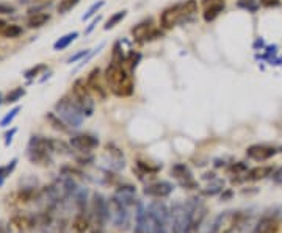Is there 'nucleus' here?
Masks as SVG:
<instances>
[{"label": "nucleus", "instance_id": "f257e3e1", "mask_svg": "<svg viewBox=\"0 0 282 233\" xmlns=\"http://www.w3.org/2000/svg\"><path fill=\"white\" fill-rule=\"evenodd\" d=\"M104 78L107 81V86L113 96L123 99L130 97L135 92V83L132 76L123 65H118L115 61H110L104 71Z\"/></svg>", "mask_w": 282, "mask_h": 233}, {"label": "nucleus", "instance_id": "f03ea898", "mask_svg": "<svg viewBox=\"0 0 282 233\" xmlns=\"http://www.w3.org/2000/svg\"><path fill=\"white\" fill-rule=\"evenodd\" d=\"M55 113L71 127V129H79L86 118L82 113V110L79 108V105L72 99V96L61 97L55 103Z\"/></svg>", "mask_w": 282, "mask_h": 233}, {"label": "nucleus", "instance_id": "7ed1b4c3", "mask_svg": "<svg viewBox=\"0 0 282 233\" xmlns=\"http://www.w3.org/2000/svg\"><path fill=\"white\" fill-rule=\"evenodd\" d=\"M72 99L75 100V103L79 105V108L82 110V113L90 118V116L94 114V108L96 103L91 97V89L86 84V78H77L72 83Z\"/></svg>", "mask_w": 282, "mask_h": 233}, {"label": "nucleus", "instance_id": "20e7f679", "mask_svg": "<svg viewBox=\"0 0 282 233\" xmlns=\"http://www.w3.org/2000/svg\"><path fill=\"white\" fill-rule=\"evenodd\" d=\"M107 208H108V221L118 229H126L130 222V213L129 208L123 205L119 200L113 196L107 200Z\"/></svg>", "mask_w": 282, "mask_h": 233}, {"label": "nucleus", "instance_id": "39448f33", "mask_svg": "<svg viewBox=\"0 0 282 233\" xmlns=\"http://www.w3.org/2000/svg\"><path fill=\"white\" fill-rule=\"evenodd\" d=\"M182 17V2L169 5L160 13V27L163 30H172L176 25H180Z\"/></svg>", "mask_w": 282, "mask_h": 233}, {"label": "nucleus", "instance_id": "423d86ee", "mask_svg": "<svg viewBox=\"0 0 282 233\" xmlns=\"http://www.w3.org/2000/svg\"><path fill=\"white\" fill-rule=\"evenodd\" d=\"M171 175L174 177L179 185L182 188H187V189H193V188H199L198 182L193 178V172L191 169L185 164V163H177L171 167Z\"/></svg>", "mask_w": 282, "mask_h": 233}, {"label": "nucleus", "instance_id": "0eeeda50", "mask_svg": "<svg viewBox=\"0 0 282 233\" xmlns=\"http://www.w3.org/2000/svg\"><path fill=\"white\" fill-rule=\"evenodd\" d=\"M102 160L107 166V169L110 171H121L126 166V160H124V155L123 152L115 147L113 144H107L105 147V152L102 155Z\"/></svg>", "mask_w": 282, "mask_h": 233}, {"label": "nucleus", "instance_id": "6e6552de", "mask_svg": "<svg viewBox=\"0 0 282 233\" xmlns=\"http://www.w3.org/2000/svg\"><path fill=\"white\" fill-rule=\"evenodd\" d=\"M69 144L72 146V149H75V151H79L82 154H90L91 151H94V149L99 147V140H97V138L93 136V135L82 133V135H74L69 140Z\"/></svg>", "mask_w": 282, "mask_h": 233}, {"label": "nucleus", "instance_id": "1a4fd4ad", "mask_svg": "<svg viewBox=\"0 0 282 233\" xmlns=\"http://www.w3.org/2000/svg\"><path fill=\"white\" fill-rule=\"evenodd\" d=\"M279 151L276 147H271L267 144H254L249 146L246 149V156L251 158L254 161H267L270 158H273Z\"/></svg>", "mask_w": 282, "mask_h": 233}, {"label": "nucleus", "instance_id": "9d476101", "mask_svg": "<svg viewBox=\"0 0 282 233\" xmlns=\"http://www.w3.org/2000/svg\"><path fill=\"white\" fill-rule=\"evenodd\" d=\"M101 76H102L101 68H94L88 74V76H86V84H88V88L91 89V92H94L101 100H105L107 96H108V92L104 88V84L101 83Z\"/></svg>", "mask_w": 282, "mask_h": 233}, {"label": "nucleus", "instance_id": "9b49d317", "mask_svg": "<svg viewBox=\"0 0 282 233\" xmlns=\"http://www.w3.org/2000/svg\"><path fill=\"white\" fill-rule=\"evenodd\" d=\"M279 229V215H265L257 222L253 233H278Z\"/></svg>", "mask_w": 282, "mask_h": 233}, {"label": "nucleus", "instance_id": "f8f14e48", "mask_svg": "<svg viewBox=\"0 0 282 233\" xmlns=\"http://www.w3.org/2000/svg\"><path fill=\"white\" fill-rule=\"evenodd\" d=\"M172 189H174V185L169 183V182H155V183H150L144 188V194L150 196V197H168Z\"/></svg>", "mask_w": 282, "mask_h": 233}, {"label": "nucleus", "instance_id": "ddd939ff", "mask_svg": "<svg viewBox=\"0 0 282 233\" xmlns=\"http://www.w3.org/2000/svg\"><path fill=\"white\" fill-rule=\"evenodd\" d=\"M135 194H137L135 186H132V185H123V186H119V188L116 189V193H115L113 196H115L123 205H126L127 208H130V207H134V205L137 204Z\"/></svg>", "mask_w": 282, "mask_h": 233}, {"label": "nucleus", "instance_id": "4468645a", "mask_svg": "<svg viewBox=\"0 0 282 233\" xmlns=\"http://www.w3.org/2000/svg\"><path fill=\"white\" fill-rule=\"evenodd\" d=\"M27 156L35 164L49 166L52 163V152L46 149H39V147H27Z\"/></svg>", "mask_w": 282, "mask_h": 233}, {"label": "nucleus", "instance_id": "2eb2a0df", "mask_svg": "<svg viewBox=\"0 0 282 233\" xmlns=\"http://www.w3.org/2000/svg\"><path fill=\"white\" fill-rule=\"evenodd\" d=\"M199 13V5L198 0H183L182 2V17H180V25L190 24L194 20L196 14Z\"/></svg>", "mask_w": 282, "mask_h": 233}, {"label": "nucleus", "instance_id": "dca6fc26", "mask_svg": "<svg viewBox=\"0 0 282 233\" xmlns=\"http://www.w3.org/2000/svg\"><path fill=\"white\" fill-rule=\"evenodd\" d=\"M154 25H155L154 17H146V19L141 20V22H138L137 25H134L132 28H130V35H132L134 41L141 42V39L146 36L147 31H150L154 28Z\"/></svg>", "mask_w": 282, "mask_h": 233}, {"label": "nucleus", "instance_id": "f3484780", "mask_svg": "<svg viewBox=\"0 0 282 233\" xmlns=\"http://www.w3.org/2000/svg\"><path fill=\"white\" fill-rule=\"evenodd\" d=\"M147 211L160 222V224L168 226V222L171 219V213H169L168 207L163 202H152L147 207Z\"/></svg>", "mask_w": 282, "mask_h": 233}, {"label": "nucleus", "instance_id": "a211bd4d", "mask_svg": "<svg viewBox=\"0 0 282 233\" xmlns=\"http://www.w3.org/2000/svg\"><path fill=\"white\" fill-rule=\"evenodd\" d=\"M226 9V2H220V3H212V5H207L204 6L202 9V20L205 24H210L213 20L218 19Z\"/></svg>", "mask_w": 282, "mask_h": 233}, {"label": "nucleus", "instance_id": "6ab92c4d", "mask_svg": "<svg viewBox=\"0 0 282 233\" xmlns=\"http://www.w3.org/2000/svg\"><path fill=\"white\" fill-rule=\"evenodd\" d=\"M273 172H275L273 166H257V167L249 169L245 175V180H248V182H259V180L267 178Z\"/></svg>", "mask_w": 282, "mask_h": 233}, {"label": "nucleus", "instance_id": "aec40b11", "mask_svg": "<svg viewBox=\"0 0 282 233\" xmlns=\"http://www.w3.org/2000/svg\"><path fill=\"white\" fill-rule=\"evenodd\" d=\"M49 20H50L49 13H33V14H30V17L27 20V27L28 28H41V27H44Z\"/></svg>", "mask_w": 282, "mask_h": 233}, {"label": "nucleus", "instance_id": "412c9836", "mask_svg": "<svg viewBox=\"0 0 282 233\" xmlns=\"http://www.w3.org/2000/svg\"><path fill=\"white\" fill-rule=\"evenodd\" d=\"M223 189H224V180L213 178L207 186L201 189V194L202 196H207V197H212V196H216L218 193H221Z\"/></svg>", "mask_w": 282, "mask_h": 233}, {"label": "nucleus", "instance_id": "4be33fe9", "mask_svg": "<svg viewBox=\"0 0 282 233\" xmlns=\"http://www.w3.org/2000/svg\"><path fill=\"white\" fill-rule=\"evenodd\" d=\"M77 38H79V31H71V33L64 35V36H61L58 41H55V44H53V50H57V52L64 50L66 47H69Z\"/></svg>", "mask_w": 282, "mask_h": 233}, {"label": "nucleus", "instance_id": "5701e85b", "mask_svg": "<svg viewBox=\"0 0 282 233\" xmlns=\"http://www.w3.org/2000/svg\"><path fill=\"white\" fill-rule=\"evenodd\" d=\"M72 227L74 230L77 232V233H85V232H88L90 227H91V221L88 216H85L83 213L77 215L74 218V222H72Z\"/></svg>", "mask_w": 282, "mask_h": 233}, {"label": "nucleus", "instance_id": "b1692460", "mask_svg": "<svg viewBox=\"0 0 282 233\" xmlns=\"http://www.w3.org/2000/svg\"><path fill=\"white\" fill-rule=\"evenodd\" d=\"M46 119L50 122V125L53 127V129L58 130V132H68L71 129V127L66 122H64L57 113H47L46 114Z\"/></svg>", "mask_w": 282, "mask_h": 233}, {"label": "nucleus", "instance_id": "393cba45", "mask_svg": "<svg viewBox=\"0 0 282 233\" xmlns=\"http://www.w3.org/2000/svg\"><path fill=\"white\" fill-rule=\"evenodd\" d=\"M127 9H121V11H116V13H113L110 17H108V20L105 22V25H104V30L105 31H108V30H112V28H115L118 24H121L123 20L127 17Z\"/></svg>", "mask_w": 282, "mask_h": 233}, {"label": "nucleus", "instance_id": "a878e982", "mask_svg": "<svg viewBox=\"0 0 282 233\" xmlns=\"http://www.w3.org/2000/svg\"><path fill=\"white\" fill-rule=\"evenodd\" d=\"M112 61L118 63V65H123L127 63V55L124 54V49H123V42L121 41H116L113 44V50H112Z\"/></svg>", "mask_w": 282, "mask_h": 233}, {"label": "nucleus", "instance_id": "bb28decb", "mask_svg": "<svg viewBox=\"0 0 282 233\" xmlns=\"http://www.w3.org/2000/svg\"><path fill=\"white\" fill-rule=\"evenodd\" d=\"M22 31H24L22 27H19L16 24H6L2 30V33H0V36L6 38V39H9V38L13 39V38H17V36L22 35Z\"/></svg>", "mask_w": 282, "mask_h": 233}, {"label": "nucleus", "instance_id": "cd10ccee", "mask_svg": "<svg viewBox=\"0 0 282 233\" xmlns=\"http://www.w3.org/2000/svg\"><path fill=\"white\" fill-rule=\"evenodd\" d=\"M165 36V31H163V28H157V27H154L150 31H147L146 33V36L141 39V42L140 44H147V42H154V41H157V39H160V38H163Z\"/></svg>", "mask_w": 282, "mask_h": 233}, {"label": "nucleus", "instance_id": "c85d7f7f", "mask_svg": "<svg viewBox=\"0 0 282 233\" xmlns=\"http://www.w3.org/2000/svg\"><path fill=\"white\" fill-rule=\"evenodd\" d=\"M80 3V0H60V3L57 5V13L58 14H66L69 13L72 8H75Z\"/></svg>", "mask_w": 282, "mask_h": 233}, {"label": "nucleus", "instance_id": "c756f323", "mask_svg": "<svg viewBox=\"0 0 282 233\" xmlns=\"http://www.w3.org/2000/svg\"><path fill=\"white\" fill-rule=\"evenodd\" d=\"M141 60H143V55H141V52H137V50H129L127 54V63L130 66V72H134L138 65L141 63Z\"/></svg>", "mask_w": 282, "mask_h": 233}, {"label": "nucleus", "instance_id": "7c9ffc66", "mask_svg": "<svg viewBox=\"0 0 282 233\" xmlns=\"http://www.w3.org/2000/svg\"><path fill=\"white\" fill-rule=\"evenodd\" d=\"M16 166H17V158H13L11 161H9L8 164H5V166H2L0 167V186L3 185V182H5V178L11 174L14 169H16Z\"/></svg>", "mask_w": 282, "mask_h": 233}, {"label": "nucleus", "instance_id": "2f4dec72", "mask_svg": "<svg viewBox=\"0 0 282 233\" xmlns=\"http://www.w3.org/2000/svg\"><path fill=\"white\" fill-rule=\"evenodd\" d=\"M237 6L245 9V11H248V13H256L260 8V3L257 2V0H238Z\"/></svg>", "mask_w": 282, "mask_h": 233}, {"label": "nucleus", "instance_id": "473e14b6", "mask_svg": "<svg viewBox=\"0 0 282 233\" xmlns=\"http://www.w3.org/2000/svg\"><path fill=\"white\" fill-rule=\"evenodd\" d=\"M105 6V0H97L96 3H93L90 8H88V11H86L83 16H82V20H88V19H91V17H94L97 13L101 11V9Z\"/></svg>", "mask_w": 282, "mask_h": 233}, {"label": "nucleus", "instance_id": "72a5a7b5", "mask_svg": "<svg viewBox=\"0 0 282 233\" xmlns=\"http://www.w3.org/2000/svg\"><path fill=\"white\" fill-rule=\"evenodd\" d=\"M24 94H25V89H24L22 86L14 88L13 91H9V92L6 94V97L3 99V102H5V103H16L17 100L22 99Z\"/></svg>", "mask_w": 282, "mask_h": 233}, {"label": "nucleus", "instance_id": "f704fd0d", "mask_svg": "<svg viewBox=\"0 0 282 233\" xmlns=\"http://www.w3.org/2000/svg\"><path fill=\"white\" fill-rule=\"evenodd\" d=\"M137 167H138V171H141V174L149 175V174H157L161 169V164L160 166H150L149 163H144V161L138 160L137 161Z\"/></svg>", "mask_w": 282, "mask_h": 233}, {"label": "nucleus", "instance_id": "c9c22d12", "mask_svg": "<svg viewBox=\"0 0 282 233\" xmlns=\"http://www.w3.org/2000/svg\"><path fill=\"white\" fill-rule=\"evenodd\" d=\"M104 47H105V42H101V44H99V46H97L96 49H93V50L90 52V54H88V55H86V57H85V58H83V60L80 61V65H79L77 68H75V69H74V72H77V71H80V69H82V68H83L85 65H88V61H90V60H93V58H94V57H96L97 54H99V52H101V50H102Z\"/></svg>", "mask_w": 282, "mask_h": 233}, {"label": "nucleus", "instance_id": "e433bc0d", "mask_svg": "<svg viewBox=\"0 0 282 233\" xmlns=\"http://www.w3.org/2000/svg\"><path fill=\"white\" fill-rule=\"evenodd\" d=\"M47 69V66L46 65H36V66H33V68H30V69H27L25 72H24V78H27V80H33V78H36L39 74L42 72V71H46Z\"/></svg>", "mask_w": 282, "mask_h": 233}, {"label": "nucleus", "instance_id": "4c0bfd02", "mask_svg": "<svg viewBox=\"0 0 282 233\" xmlns=\"http://www.w3.org/2000/svg\"><path fill=\"white\" fill-rule=\"evenodd\" d=\"M19 111H20V107H14L8 114H5V118L0 121V127H8L9 124L13 122V119L16 118V116L19 114Z\"/></svg>", "mask_w": 282, "mask_h": 233}, {"label": "nucleus", "instance_id": "58836bf2", "mask_svg": "<svg viewBox=\"0 0 282 233\" xmlns=\"http://www.w3.org/2000/svg\"><path fill=\"white\" fill-rule=\"evenodd\" d=\"M90 49H85V50H80V52H77V54H74L72 57H69L68 60H66V63L68 65H72V63H77V61H82L86 55L90 54Z\"/></svg>", "mask_w": 282, "mask_h": 233}, {"label": "nucleus", "instance_id": "ea45409f", "mask_svg": "<svg viewBox=\"0 0 282 233\" xmlns=\"http://www.w3.org/2000/svg\"><path fill=\"white\" fill-rule=\"evenodd\" d=\"M101 20H102V16H101V14L94 16V17H93V20H91V22H90V25L85 28V35H90V33H93V30H94V28L97 27V24H99Z\"/></svg>", "mask_w": 282, "mask_h": 233}, {"label": "nucleus", "instance_id": "a19ab883", "mask_svg": "<svg viewBox=\"0 0 282 233\" xmlns=\"http://www.w3.org/2000/svg\"><path fill=\"white\" fill-rule=\"evenodd\" d=\"M259 3L265 8H279L282 5L281 0H259Z\"/></svg>", "mask_w": 282, "mask_h": 233}, {"label": "nucleus", "instance_id": "79ce46f5", "mask_svg": "<svg viewBox=\"0 0 282 233\" xmlns=\"http://www.w3.org/2000/svg\"><path fill=\"white\" fill-rule=\"evenodd\" d=\"M16 11V8L13 5L8 3H0V14H13Z\"/></svg>", "mask_w": 282, "mask_h": 233}, {"label": "nucleus", "instance_id": "37998d69", "mask_svg": "<svg viewBox=\"0 0 282 233\" xmlns=\"http://www.w3.org/2000/svg\"><path fill=\"white\" fill-rule=\"evenodd\" d=\"M16 129H11V130H9V132H6L5 133V146L8 147L9 144H11V141H13V136L16 135Z\"/></svg>", "mask_w": 282, "mask_h": 233}, {"label": "nucleus", "instance_id": "c03bdc74", "mask_svg": "<svg viewBox=\"0 0 282 233\" xmlns=\"http://www.w3.org/2000/svg\"><path fill=\"white\" fill-rule=\"evenodd\" d=\"M271 175H273V180H275L276 183H282V166L279 169H276V171L271 174Z\"/></svg>", "mask_w": 282, "mask_h": 233}, {"label": "nucleus", "instance_id": "a18cd8bd", "mask_svg": "<svg viewBox=\"0 0 282 233\" xmlns=\"http://www.w3.org/2000/svg\"><path fill=\"white\" fill-rule=\"evenodd\" d=\"M220 2H224V0H201V3H202L204 6L212 5V3H220Z\"/></svg>", "mask_w": 282, "mask_h": 233}, {"label": "nucleus", "instance_id": "49530a36", "mask_svg": "<svg viewBox=\"0 0 282 233\" xmlns=\"http://www.w3.org/2000/svg\"><path fill=\"white\" fill-rule=\"evenodd\" d=\"M232 197V191H231V189H227V191H224L223 194H221V199L223 200H227V199H231Z\"/></svg>", "mask_w": 282, "mask_h": 233}, {"label": "nucleus", "instance_id": "de8ad7c7", "mask_svg": "<svg viewBox=\"0 0 282 233\" xmlns=\"http://www.w3.org/2000/svg\"><path fill=\"white\" fill-rule=\"evenodd\" d=\"M202 178H204V180H209V178L213 180V178H216V177H215L213 172H207V174H204V175H202Z\"/></svg>", "mask_w": 282, "mask_h": 233}, {"label": "nucleus", "instance_id": "09e8293b", "mask_svg": "<svg viewBox=\"0 0 282 233\" xmlns=\"http://www.w3.org/2000/svg\"><path fill=\"white\" fill-rule=\"evenodd\" d=\"M3 102V99H2V94H0V103H2Z\"/></svg>", "mask_w": 282, "mask_h": 233}, {"label": "nucleus", "instance_id": "8fccbe9b", "mask_svg": "<svg viewBox=\"0 0 282 233\" xmlns=\"http://www.w3.org/2000/svg\"><path fill=\"white\" fill-rule=\"evenodd\" d=\"M279 151H281V152H282V147H281V149H279Z\"/></svg>", "mask_w": 282, "mask_h": 233}]
</instances>
